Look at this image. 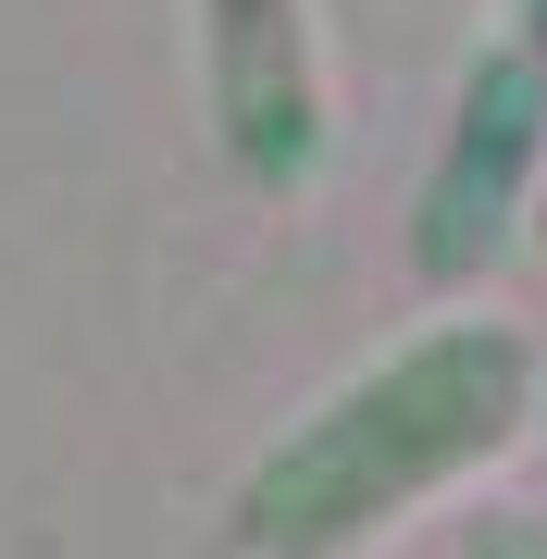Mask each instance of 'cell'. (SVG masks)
<instances>
[{"label":"cell","instance_id":"obj_1","mask_svg":"<svg viewBox=\"0 0 547 559\" xmlns=\"http://www.w3.org/2000/svg\"><path fill=\"white\" fill-rule=\"evenodd\" d=\"M523 423H535V336L498 311H448L373 373H348L311 423H286L249 460L224 535L237 559H348L436 485H461L473 460H498Z\"/></svg>","mask_w":547,"mask_h":559},{"label":"cell","instance_id":"obj_6","mask_svg":"<svg viewBox=\"0 0 547 559\" xmlns=\"http://www.w3.org/2000/svg\"><path fill=\"white\" fill-rule=\"evenodd\" d=\"M535 50H547V0H535Z\"/></svg>","mask_w":547,"mask_h":559},{"label":"cell","instance_id":"obj_5","mask_svg":"<svg viewBox=\"0 0 547 559\" xmlns=\"http://www.w3.org/2000/svg\"><path fill=\"white\" fill-rule=\"evenodd\" d=\"M535 237H547V187H535Z\"/></svg>","mask_w":547,"mask_h":559},{"label":"cell","instance_id":"obj_3","mask_svg":"<svg viewBox=\"0 0 547 559\" xmlns=\"http://www.w3.org/2000/svg\"><path fill=\"white\" fill-rule=\"evenodd\" d=\"M200 87L249 187L299 200L324 175V62L299 0H200Z\"/></svg>","mask_w":547,"mask_h":559},{"label":"cell","instance_id":"obj_2","mask_svg":"<svg viewBox=\"0 0 547 559\" xmlns=\"http://www.w3.org/2000/svg\"><path fill=\"white\" fill-rule=\"evenodd\" d=\"M547 187V50L498 38L461 62V100H448V138L424 162V200H411V274L424 286H486L510 237L535 224Z\"/></svg>","mask_w":547,"mask_h":559},{"label":"cell","instance_id":"obj_4","mask_svg":"<svg viewBox=\"0 0 547 559\" xmlns=\"http://www.w3.org/2000/svg\"><path fill=\"white\" fill-rule=\"evenodd\" d=\"M473 559H547V522H523V510H498L486 535H473Z\"/></svg>","mask_w":547,"mask_h":559}]
</instances>
